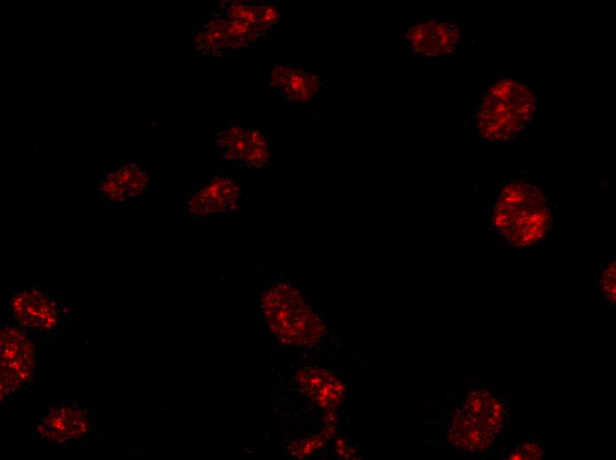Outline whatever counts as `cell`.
Instances as JSON below:
<instances>
[{"mask_svg": "<svg viewBox=\"0 0 616 460\" xmlns=\"http://www.w3.org/2000/svg\"><path fill=\"white\" fill-rule=\"evenodd\" d=\"M492 220L511 245L524 248L534 245L546 235L551 215L538 188L515 181L505 185L500 191Z\"/></svg>", "mask_w": 616, "mask_h": 460, "instance_id": "cell-1", "label": "cell"}, {"mask_svg": "<svg viewBox=\"0 0 616 460\" xmlns=\"http://www.w3.org/2000/svg\"><path fill=\"white\" fill-rule=\"evenodd\" d=\"M260 302L270 332L283 344L310 346L317 343L326 331L322 319L300 291L288 283H278L265 290Z\"/></svg>", "mask_w": 616, "mask_h": 460, "instance_id": "cell-2", "label": "cell"}, {"mask_svg": "<svg viewBox=\"0 0 616 460\" xmlns=\"http://www.w3.org/2000/svg\"><path fill=\"white\" fill-rule=\"evenodd\" d=\"M535 96L523 83L503 79L484 95L478 112V129L488 141L515 137L533 119Z\"/></svg>", "mask_w": 616, "mask_h": 460, "instance_id": "cell-3", "label": "cell"}, {"mask_svg": "<svg viewBox=\"0 0 616 460\" xmlns=\"http://www.w3.org/2000/svg\"><path fill=\"white\" fill-rule=\"evenodd\" d=\"M1 398L21 387L30 378L35 364L34 348L19 329L1 330Z\"/></svg>", "mask_w": 616, "mask_h": 460, "instance_id": "cell-4", "label": "cell"}, {"mask_svg": "<svg viewBox=\"0 0 616 460\" xmlns=\"http://www.w3.org/2000/svg\"><path fill=\"white\" fill-rule=\"evenodd\" d=\"M215 144L223 158L248 168H264L270 159L268 137L260 130L239 124H231L220 131Z\"/></svg>", "mask_w": 616, "mask_h": 460, "instance_id": "cell-5", "label": "cell"}, {"mask_svg": "<svg viewBox=\"0 0 616 460\" xmlns=\"http://www.w3.org/2000/svg\"><path fill=\"white\" fill-rule=\"evenodd\" d=\"M404 35L411 49L427 56L452 53L459 42V29L445 21L421 22L404 30Z\"/></svg>", "mask_w": 616, "mask_h": 460, "instance_id": "cell-6", "label": "cell"}, {"mask_svg": "<svg viewBox=\"0 0 616 460\" xmlns=\"http://www.w3.org/2000/svg\"><path fill=\"white\" fill-rule=\"evenodd\" d=\"M10 307L15 320L25 327L48 331L58 322L56 303L35 288L14 294Z\"/></svg>", "mask_w": 616, "mask_h": 460, "instance_id": "cell-7", "label": "cell"}, {"mask_svg": "<svg viewBox=\"0 0 616 460\" xmlns=\"http://www.w3.org/2000/svg\"><path fill=\"white\" fill-rule=\"evenodd\" d=\"M240 199L241 189L233 180L216 177L192 195L187 202V209L193 215L208 217L235 210Z\"/></svg>", "mask_w": 616, "mask_h": 460, "instance_id": "cell-8", "label": "cell"}, {"mask_svg": "<svg viewBox=\"0 0 616 460\" xmlns=\"http://www.w3.org/2000/svg\"><path fill=\"white\" fill-rule=\"evenodd\" d=\"M296 381L302 391L326 411H335L343 401L344 384L326 369H302L296 373Z\"/></svg>", "mask_w": 616, "mask_h": 460, "instance_id": "cell-9", "label": "cell"}, {"mask_svg": "<svg viewBox=\"0 0 616 460\" xmlns=\"http://www.w3.org/2000/svg\"><path fill=\"white\" fill-rule=\"evenodd\" d=\"M271 86L286 102L305 103L318 93L320 79L303 67L278 65L272 72Z\"/></svg>", "mask_w": 616, "mask_h": 460, "instance_id": "cell-10", "label": "cell"}, {"mask_svg": "<svg viewBox=\"0 0 616 460\" xmlns=\"http://www.w3.org/2000/svg\"><path fill=\"white\" fill-rule=\"evenodd\" d=\"M89 429V419L81 409L66 405L51 409L38 425L40 434L51 441L77 439Z\"/></svg>", "mask_w": 616, "mask_h": 460, "instance_id": "cell-11", "label": "cell"}, {"mask_svg": "<svg viewBox=\"0 0 616 460\" xmlns=\"http://www.w3.org/2000/svg\"><path fill=\"white\" fill-rule=\"evenodd\" d=\"M497 434L490 426L462 409L453 417L449 440L461 449L480 451L488 448Z\"/></svg>", "mask_w": 616, "mask_h": 460, "instance_id": "cell-12", "label": "cell"}, {"mask_svg": "<svg viewBox=\"0 0 616 460\" xmlns=\"http://www.w3.org/2000/svg\"><path fill=\"white\" fill-rule=\"evenodd\" d=\"M147 172L136 165H127L109 172L101 184L104 195L111 201L121 202L142 195L148 185Z\"/></svg>", "mask_w": 616, "mask_h": 460, "instance_id": "cell-13", "label": "cell"}, {"mask_svg": "<svg viewBox=\"0 0 616 460\" xmlns=\"http://www.w3.org/2000/svg\"><path fill=\"white\" fill-rule=\"evenodd\" d=\"M463 409L490 426L497 433L506 419L505 407L485 390L470 392L465 399Z\"/></svg>", "mask_w": 616, "mask_h": 460, "instance_id": "cell-14", "label": "cell"}, {"mask_svg": "<svg viewBox=\"0 0 616 460\" xmlns=\"http://www.w3.org/2000/svg\"><path fill=\"white\" fill-rule=\"evenodd\" d=\"M335 426L333 422L327 424V426L320 434L314 435L310 439H306L302 442L294 443L291 450L296 456H304L311 454L313 450L320 448L326 440L334 433Z\"/></svg>", "mask_w": 616, "mask_h": 460, "instance_id": "cell-15", "label": "cell"}, {"mask_svg": "<svg viewBox=\"0 0 616 460\" xmlns=\"http://www.w3.org/2000/svg\"><path fill=\"white\" fill-rule=\"evenodd\" d=\"M601 288L606 299L612 304L615 303V260L609 263L603 272L600 280Z\"/></svg>", "mask_w": 616, "mask_h": 460, "instance_id": "cell-16", "label": "cell"}, {"mask_svg": "<svg viewBox=\"0 0 616 460\" xmlns=\"http://www.w3.org/2000/svg\"><path fill=\"white\" fill-rule=\"evenodd\" d=\"M543 456V448L534 442L520 444L513 452L508 455V459H541Z\"/></svg>", "mask_w": 616, "mask_h": 460, "instance_id": "cell-17", "label": "cell"}]
</instances>
